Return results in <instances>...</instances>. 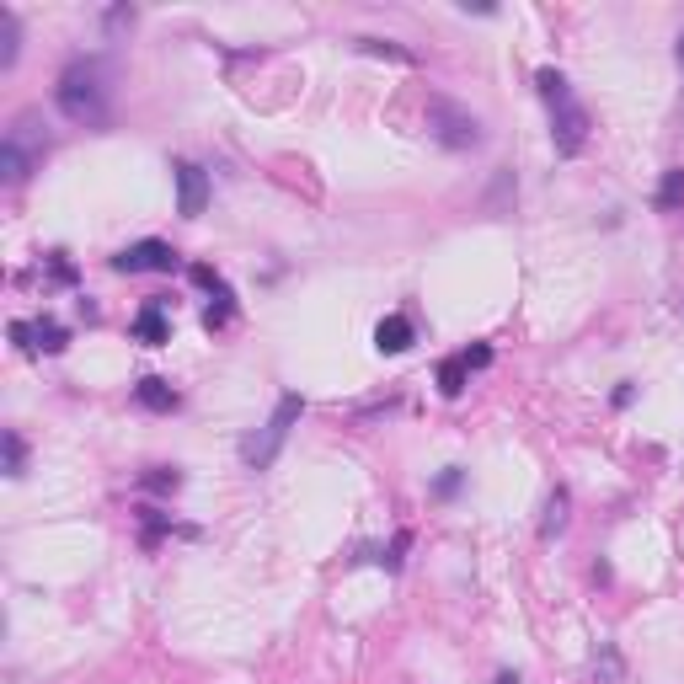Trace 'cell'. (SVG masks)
<instances>
[{
    "mask_svg": "<svg viewBox=\"0 0 684 684\" xmlns=\"http://www.w3.org/2000/svg\"><path fill=\"white\" fill-rule=\"evenodd\" d=\"M54 102L70 123H86V129H102L113 118V102H107V70L97 59H75V65L59 75Z\"/></svg>",
    "mask_w": 684,
    "mask_h": 684,
    "instance_id": "1",
    "label": "cell"
},
{
    "mask_svg": "<svg viewBox=\"0 0 684 684\" xmlns=\"http://www.w3.org/2000/svg\"><path fill=\"white\" fill-rule=\"evenodd\" d=\"M43 155H49V134H43L38 113H22L6 129V139H0V177L17 188V182H27L43 166Z\"/></svg>",
    "mask_w": 684,
    "mask_h": 684,
    "instance_id": "2",
    "label": "cell"
},
{
    "mask_svg": "<svg viewBox=\"0 0 684 684\" xmlns=\"http://www.w3.org/2000/svg\"><path fill=\"white\" fill-rule=\"evenodd\" d=\"M300 412H305V401L294 396V391H289V396H278L273 417H268V423H262V428L252 433V439H246V449H241V455H246V465H252V471H268V465L278 460V449H284L289 428L300 423Z\"/></svg>",
    "mask_w": 684,
    "mask_h": 684,
    "instance_id": "3",
    "label": "cell"
},
{
    "mask_svg": "<svg viewBox=\"0 0 684 684\" xmlns=\"http://www.w3.org/2000/svg\"><path fill=\"white\" fill-rule=\"evenodd\" d=\"M428 129L444 150H476L481 145V118L471 107L449 102V97H428Z\"/></svg>",
    "mask_w": 684,
    "mask_h": 684,
    "instance_id": "4",
    "label": "cell"
},
{
    "mask_svg": "<svg viewBox=\"0 0 684 684\" xmlns=\"http://www.w3.org/2000/svg\"><path fill=\"white\" fill-rule=\"evenodd\" d=\"M551 139H556V155H578L588 145V113L578 107L572 91L551 97Z\"/></svg>",
    "mask_w": 684,
    "mask_h": 684,
    "instance_id": "5",
    "label": "cell"
},
{
    "mask_svg": "<svg viewBox=\"0 0 684 684\" xmlns=\"http://www.w3.org/2000/svg\"><path fill=\"white\" fill-rule=\"evenodd\" d=\"M171 262H177V252L166 241H139V246H123L113 257V268L118 273H171Z\"/></svg>",
    "mask_w": 684,
    "mask_h": 684,
    "instance_id": "6",
    "label": "cell"
},
{
    "mask_svg": "<svg viewBox=\"0 0 684 684\" xmlns=\"http://www.w3.org/2000/svg\"><path fill=\"white\" fill-rule=\"evenodd\" d=\"M171 171H177V209L188 214V220H198V214L209 209V177H204V166L177 161Z\"/></svg>",
    "mask_w": 684,
    "mask_h": 684,
    "instance_id": "7",
    "label": "cell"
},
{
    "mask_svg": "<svg viewBox=\"0 0 684 684\" xmlns=\"http://www.w3.org/2000/svg\"><path fill=\"white\" fill-rule=\"evenodd\" d=\"M11 337H17L22 348L65 353V326H59V321H49V316H43V321H17V326H11Z\"/></svg>",
    "mask_w": 684,
    "mask_h": 684,
    "instance_id": "8",
    "label": "cell"
},
{
    "mask_svg": "<svg viewBox=\"0 0 684 684\" xmlns=\"http://www.w3.org/2000/svg\"><path fill=\"white\" fill-rule=\"evenodd\" d=\"M134 337L145 342V348H161V342H171V321H166L161 300H150V305L134 316Z\"/></svg>",
    "mask_w": 684,
    "mask_h": 684,
    "instance_id": "9",
    "label": "cell"
},
{
    "mask_svg": "<svg viewBox=\"0 0 684 684\" xmlns=\"http://www.w3.org/2000/svg\"><path fill=\"white\" fill-rule=\"evenodd\" d=\"M412 337H417V332H412L407 316H385V321L375 326V348H380V353H407Z\"/></svg>",
    "mask_w": 684,
    "mask_h": 684,
    "instance_id": "10",
    "label": "cell"
},
{
    "mask_svg": "<svg viewBox=\"0 0 684 684\" xmlns=\"http://www.w3.org/2000/svg\"><path fill=\"white\" fill-rule=\"evenodd\" d=\"M134 401H139V407H150V412H171V407H177V391H171L161 375H145L134 385Z\"/></svg>",
    "mask_w": 684,
    "mask_h": 684,
    "instance_id": "11",
    "label": "cell"
},
{
    "mask_svg": "<svg viewBox=\"0 0 684 684\" xmlns=\"http://www.w3.org/2000/svg\"><path fill=\"white\" fill-rule=\"evenodd\" d=\"M22 54V27H17V11L0 6V70H11Z\"/></svg>",
    "mask_w": 684,
    "mask_h": 684,
    "instance_id": "12",
    "label": "cell"
},
{
    "mask_svg": "<svg viewBox=\"0 0 684 684\" xmlns=\"http://www.w3.org/2000/svg\"><path fill=\"white\" fill-rule=\"evenodd\" d=\"M594 679H599V684H620V679H626V663H620V652H615L610 642L594 652Z\"/></svg>",
    "mask_w": 684,
    "mask_h": 684,
    "instance_id": "13",
    "label": "cell"
},
{
    "mask_svg": "<svg viewBox=\"0 0 684 684\" xmlns=\"http://www.w3.org/2000/svg\"><path fill=\"white\" fill-rule=\"evenodd\" d=\"M465 375H471L465 353H460V359H444V364H439V391H444V396H460V391H465Z\"/></svg>",
    "mask_w": 684,
    "mask_h": 684,
    "instance_id": "14",
    "label": "cell"
},
{
    "mask_svg": "<svg viewBox=\"0 0 684 684\" xmlns=\"http://www.w3.org/2000/svg\"><path fill=\"white\" fill-rule=\"evenodd\" d=\"M562 530H567V492H551L546 497V519H540V535L551 540V535H562Z\"/></svg>",
    "mask_w": 684,
    "mask_h": 684,
    "instance_id": "15",
    "label": "cell"
},
{
    "mask_svg": "<svg viewBox=\"0 0 684 684\" xmlns=\"http://www.w3.org/2000/svg\"><path fill=\"white\" fill-rule=\"evenodd\" d=\"M230 310H236V294L220 284V289H214V305L204 310V326H209V332H220V326L230 321Z\"/></svg>",
    "mask_w": 684,
    "mask_h": 684,
    "instance_id": "16",
    "label": "cell"
},
{
    "mask_svg": "<svg viewBox=\"0 0 684 684\" xmlns=\"http://www.w3.org/2000/svg\"><path fill=\"white\" fill-rule=\"evenodd\" d=\"M684 204V166H674L663 177V188H658V209H679Z\"/></svg>",
    "mask_w": 684,
    "mask_h": 684,
    "instance_id": "17",
    "label": "cell"
},
{
    "mask_svg": "<svg viewBox=\"0 0 684 684\" xmlns=\"http://www.w3.org/2000/svg\"><path fill=\"white\" fill-rule=\"evenodd\" d=\"M145 487H150V492H177V487H182V476H177V471H166V465H155V471L145 476Z\"/></svg>",
    "mask_w": 684,
    "mask_h": 684,
    "instance_id": "18",
    "label": "cell"
},
{
    "mask_svg": "<svg viewBox=\"0 0 684 684\" xmlns=\"http://www.w3.org/2000/svg\"><path fill=\"white\" fill-rule=\"evenodd\" d=\"M364 54H385V59H396V65H412L407 49H391V43H380V38H364Z\"/></svg>",
    "mask_w": 684,
    "mask_h": 684,
    "instance_id": "19",
    "label": "cell"
},
{
    "mask_svg": "<svg viewBox=\"0 0 684 684\" xmlns=\"http://www.w3.org/2000/svg\"><path fill=\"white\" fill-rule=\"evenodd\" d=\"M6 471L22 476V439H17V433H6Z\"/></svg>",
    "mask_w": 684,
    "mask_h": 684,
    "instance_id": "20",
    "label": "cell"
},
{
    "mask_svg": "<svg viewBox=\"0 0 684 684\" xmlns=\"http://www.w3.org/2000/svg\"><path fill=\"white\" fill-rule=\"evenodd\" d=\"M49 273H54V284H75V268L65 262V252H54V257H49Z\"/></svg>",
    "mask_w": 684,
    "mask_h": 684,
    "instance_id": "21",
    "label": "cell"
},
{
    "mask_svg": "<svg viewBox=\"0 0 684 684\" xmlns=\"http://www.w3.org/2000/svg\"><path fill=\"white\" fill-rule=\"evenodd\" d=\"M123 27H134V11H129V6L107 11V33H123Z\"/></svg>",
    "mask_w": 684,
    "mask_h": 684,
    "instance_id": "22",
    "label": "cell"
},
{
    "mask_svg": "<svg viewBox=\"0 0 684 684\" xmlns=\"http://www.w3.org/2000/svg\"><path fill=\"white\" fill-rule=\"evenodd\" d=\"M465 364H471V369H487V364H492V348H487V342H476V348H465Z\"/></svg>",
    "mask_w": 684,
    "mask_h": 684,
    "instance_id": "23",
    "label": "cell"
},
{
    "mask_svg": "<svg viewBox=\"0 0 684 684\" xmlns=\"http://www.w3.org/2000/svg\"><path fill=\"white\" fill-rule=\"evenodd\" d=\"M460 481H465V476H460V465H449V471L439 476V497H449V492H460Z\"/></svg>",
    "mask_w": 684,
    "mask_h": 684,
    "instance_id": "24",
    "label": "cell"
},
{
    "mask_svg": "<svg viewBox=\"0 0 684 684\" xmlns=\"http://www.w3.org/2000/svg\"><path fill=\"white\" fill-rule=\"evenodd\" d=\"M193 284H204V289H220V278H214V268H204V262H198V268H193Z\"/></svg>",
    "mask_w": 684,
    "mask_h": 684,
    "instance_id": "25",
    "label": "cell"
},
{
    "mask_svg": "<svg viewBox=\"0 0 684 684\" xmlns=\"http://www.w3.org/2000/svg\"><path fill=\"white\" fill-rule=\"evenodd\" d=\"M492 684H519V679H513V674H497V679H492Z\"/></svg>",
    "mask_w": 684,
    "mask_h": 684,
    "instance_id": "26",
    "label": "cell"
},
{
    "mask_svg": "<svg viewBox=\"0 0 684 684\" xmlns=\"http://www.w3.org/2000/svg\"><path fill=\"white\" fill-rule=\"evenodd\" d=\"M679 65H684V38H679Z\"/></svg>",
    "mask_w": 684,
    "mask_h": 684,
    "instance_id": "27",
    "label": "cell"
}]
</instances>
